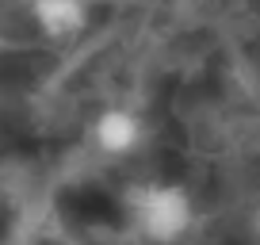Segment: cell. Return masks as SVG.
<instances>
[{"mask_svg":"<svg viewBox=\"0 0 260 245\" xmlns=\"http://www.w3.org/2000/svg\"><path fill=\"white\" fill-rule=\"evenodd\" d=\"M130 219L142 237L172 245L191 226V199L180 184H142L130 192Z\"/></svg>","mask_w":260,"mask_h":245,"instance_id":"6da1fadb","label":"cell"},{"mask_svg":"<svg viewBox=\"0 0 260 245\" xmlns=\"http://www.w3.org/2000/svg\"><path fill=\"white\" fill-rule=\"evenodd\" d=\"M88 0H31V23L50 42H73L88 31Z\"/></svg>","mask_w":260,"mask_h":245,"instance_id":"7a4b0ae2","label":"cell"},{"mask_svg":"<svg viewBox=\"0 0 260 245\" xmlns=\"http://www.w3.org/2000/svg\"><path fill=\"white\" fill-rule=\"evenodd\" d=\"M92 142H96L104 154H111V157L130 154V149L142 142L138 115L126 111V107H107V111H100L96 122H92Z\"/></svg>","mask_w":260,"mask_h":245,"instance_id":"3957f363","label":"cell"}]
</instances>
